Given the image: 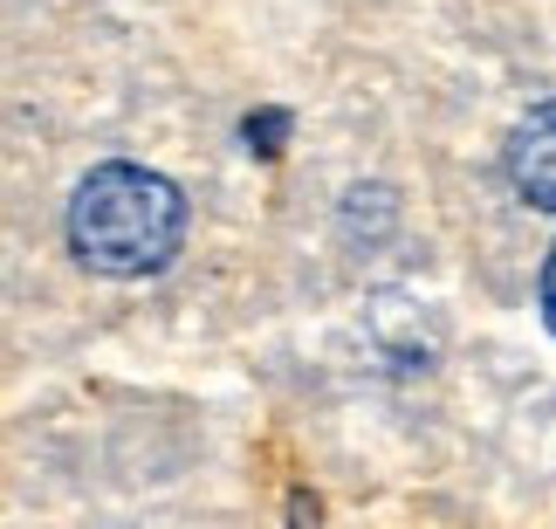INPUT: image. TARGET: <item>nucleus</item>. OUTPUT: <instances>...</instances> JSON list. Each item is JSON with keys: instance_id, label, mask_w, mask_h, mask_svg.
I'll return each mask as SVG.
<instances>
[{"instance_id": "3", "label": "nucleus", "mask_w": 556, "mask_h": 529, "mask_svg": "<svg viewBox=\"0 0 556 529\" xmlns=\"http://www.w3.org/2000/svg\"><path fill=\"white\" fill-rule=\"evenodd\" d=\"M282 131H289V117H282V111H262V117H248V152L275 159V152H282Z\"/></svg>"}, {"instance_id": "1", "label": "nucleus", "mask_w": 556, "mask_h": 529, "mask_svg": "<svg viewBox=\"0 0 556 529\" xmlns=\"http://www.w3.org/2000/svg\"><path fill=\"white\" fill-rule=\"evenodd\" d=\"M186 241V200L165 173L97 165L70 200V248L97 275H159Z\"/></svg>"}, {"instance_id": "4", "label": "nucleus", "mask_w": 556, "mask_h": 529, "mask_svg": "<svg viewBox=\"0 0 556 529\" xmlns=\"http://www.w3.org/2000/svg\"><path fill=\"white\" fill-rule=\"evenodd\" d=\"M543 324L556 330V255L543 262Z\"/></svg>"}, {"instance_id": "2", "label": "nucleus", "mask_w": 556, "mask_h": 529, "mask_svg": "<svg viewBox=\"0 0 556 529\" xmlns=\"http://www.w3.org/2000/svg\"><path fill=\"white\" fill-rule=\"evenodd\" d=\"M508 179L529 206L556 214V103H536L516 131H508Z\"/></svg>"}]
</instances>
